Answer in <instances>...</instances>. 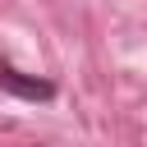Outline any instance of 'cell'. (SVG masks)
Here are the masks:
<instances>
[{
    "instance_id": "1",
    "label": "cell",
    "mask_w": 147,
    "mask_h": 147,
    "mask_svg": "<svg viewBox=\"0 0 147 147\" xmlns=\"http://www.w3.org/2000/svg\"><path fill=\"white\" fill-rule=\"evenodd\" d=\"M0 87L14 92V96H23V101H51L55 96V83L51 78H23L9 60H0Z\"/></svg>"
}]
</instances>
